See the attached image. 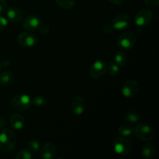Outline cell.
I'll return each instance as SVG.
<instances>
[{
	"instance_id": "1",
	"label": "cell",
	"mask_w": 159,
	"mask_h": 159,
	"mask_svg": "<svg viewBox=\"0 0 159 159\" xmlns=\"http://www.w3.org/2000/svg\"><path fill=\"white\" fill-rule=\"evenodd\" d=\"M16 146V136L12 130L4 128L0 132V149L3 152H11Z\"/></svg>"
},
{
	"instance_id": "2",
	"label": "cell",
	"mask_w": 159,
	"mask_h": 159,
	"mask_svg": "<svg viewBox=\"0 0 159 159\" xmlns=\"http://www.w3.org/2000/svg\"><path fill=\"white\" fill-rule=\"evenodd\" d=\"M11 105L16 110L24 112L29 110L32 105L31 98L26 94H17L12 97Z\"/></svg>"
},
{
	"instance_id": "3",
	"label": "cell",
	"mask_w": 159,
	"mask_h": 159,
	"mask_svg": "<svg viewBox=\"0 0 159 159\" xmlns=\"http://www.w3.org/2000/svg\"><path fill=\"white\" fill-rule=\"evenodd\" d=\"M134 136L143 141H150L154 138L155 132L148 124H139L134 128Z\"/></svg>"
},
{
	"instance_id": "4",
	"label": "cell",
	"mask_w": 159,
	"mask_h": 159,
	"mask_svg": "<svg viewBox=\"0 0 159 159\" xmlns=\"http://www.w3.org/2000/svg\"><path fill=\"white\" fill-rule=\"evenodd\" d=\"M137 37L134 33L131 31H125L118 37L116 44L122 50H129L134 46Z\"/></svg>"
},
{
	"instance_id": "5",
	"label": "cell",
	"mask_w": 159,
	"mask_h": 159,
	"mask_svg": "<svg viewBox=\"0 0 159 159\" xmlns=\"http://www.w3.org/2000/svg\"><path fill=\"white\" fill-rule=\"evenodd\" d=\"M113 149L117 155L126 156L131 151V144L127 138L118 137L113 141Z\"/></svg>"
},
{
	"instance_id": "6",
	"label": "cell",
	"mask_w": 159,
	"mask_h": 159,
	"mask_svg": "<svg viewBox=\"0 0 159 159\" xmlns=\"http://www.w3.org/2000/svg\"><path fill=\"white\" fill-rule=\"evenodd\" d=\"M140 89V84L135 79L127 80L122 87V95L125 98L131 99L136 96Z\"/></svg>"
},
{
	"instance_id": "7",
	"label": "cell",
	"mask_w": 159,
	"mask_h": 159,
	"mask_svg": "<svg viewBox=\"0 0 159 159\" xmlns=\"http://www.w3.org/2000/svg\"><path fill=\"white\" fill-rule=\"evenodd\" d=\"M153 18V13L149 9H142L134 16V22L139 27L148 26Z\"/></svg>"
},
{
	"instance_id": "8",
	"label": "cell",
	"mask_w": 159,
	"mask_h": 159,
	"mask_svg": "<svg viewBox=\"0 0 159 159\" xmlns=\"http://www.w3.org/2000/svg\"><path fill=\"white\" fill-rule=\"evenodd\" d=\"M107 71V64L104 61L98 60L94 62L89 70V75L93 79H99Z\"/></svg>"
},
{
	"instance_id": "9",
	"label": "cell",
	"mask_w": 159,
	"mask_h": 159,
	"mask_svg": "<svg viewBox=\"0 0 159 159\" xmlns=\"http://www.w3.org/2000/svg\"><path fill=\"white\" fill-rule=\"evenodd\" d=\"M41 24V20L35 15L28 16L23 21V28L29 32H34L38 30Z\"/></svg>"
},
{
	"instance_id": "10",
	"label": "cell",
	"mask_w": 159,
	"mask_h": 159,
	"mask_svg": "<svg viewBox=\"0 0 159 159\" xmlns=\"http://www.w3.org/2000/svg\"><path fill=\"white\" fill-rule=\"evenodd\" d=\"M130 19L126 14H119L113 18L112 26L116 30H123L130 26Z\"/></svg>"
},
{
	"instance_id": "11",
	"label": "cell",
	"mask_w": 159,
	"mask_h": 159,
	"mask_svg": "<svg viewBox=\"0 0 159 159\" xmlns=\"http://www.w3.org/2000/svg\"><path fill=\"white\" fill-rule=\"evenodd\" d=\"M85 106L86 102L82 96H75L71 101V111L75 116H81L85 112Z\"/></svg>"
},
{
	"instance_id": "12",
	"label": "cell",
	"mask_w": 159,
	"mask_h": 159,
	"mask_svg": "<svg viewBox=\"0 0 159 159\" xmlns=\"http://www.w3.org/2000/svg\"><path fill=\"white\" fill-rule=\"evenodd\" d=\"M17 40L22 47L26 48H32L37 43V37L30 32L21 33L18 36Z\"/></svg>"
},
{
	"instance_id": "13",
	"label": "cell",
	"mask_w": 159,
	"mask_h": 159,
	"mask_svg": "<svg viewBox=\"0 0 159 159\" xmlns=\"http://www.w3.org/2000/svg\"><path fill=\"white\" fill-rule=\"evenodd\" d=\"M56 152H57V148L55 144L51 141H49L43 144L42 148L40 149V155L42 158L52 159L55 156Z\"/></svg>"
},
{
	"instance_id": "14",
	"label": "cell",
	"mask_w": 159,
	"mask_h": 159,
	"mask_svg": "<svg viewBox=\"0 0 159 159\" xmlns=\"http://www.w3.org/2000/svg\"><path fill=\"white\" fill-rule=\"evenodd\" d=\"M6 16L8 20L12 23H19L23 20V13L20 9L18 7L12 6L9 9H6Z\"/></svg>"
},
{
	"instance_id": "15",
	"label": "cell",
	"mask_w": 159,
	"mask_h": 159,
	"mask_svg": "<svg viewBox=\"0 0 159 159\" xmlns=\"http://www.w3.org/2000/svg\"><path fill=\"white\" fill-rule=\"evenodd\" d=\"M9 124L12 130H20L25 125V120L23 116L19 113H13L9 118Z\"/></svg>"
},
{
	"instance_id": "16",
	"label": "cell",
	"mask_w": 159,
	"mask_h": 159,
	"mask_svg": "<svg viewBox=\"0 0 159 159\" xmlns=\"http://www.w3.org/2000/svg\"><path fill=\"white\" fill-rule=\"evenodd\" d=\"M14 82V75L10 71H3L0 74V82L2 85L9 86Z\"/></svg>"
},
{
	"instance_id": "17",
	"label": "cell",
	"mask_w": 159,
	"mask_h": 159,
	"mask_svg": "<svg viewBox=\"0 0 159 159\" xmlns=\"http://www.w3.org/2000/svg\"><path fill=\"white\" fill-rule=\"evenodd\" d=\"M156 153V149L152 144H146L141 148V155L146 159H151L153 158Z\"/></svg>"
},
{
	"instance_id": "18",
	"label": "cell",
	"mask_w": 159,
	"mask_h": 159,
	"mask_svg": "<svg viewBox=\"0 0 159 159\" xmlns=\"http://www.w3.org/2000/svg\"><path fill=\"white\" fill-rule=\"evenodd\" d=\"M118 133L125 138L134 136V128L129 124H122L118 127Z\"/></svg>"
},
{
	"instance_id": "19",
	"label": "cell",
	"mask_w": 159,
	"mask_h": 159,
	"mask_svg": "<svg viewBox=\"0 0 159 159\" xmlns=\"http://www.w3.org/2000/svg\"><path fill=\"white\" fill-rule=\"evenodd\" d=\"M120 68L121 67H120L115 62L114 60L110 61L109 65H107V71L108 73L111 76H117L118 75L120 72Z\"/></svg>"
},
{
	"instance_id": "20",
	"label": "cell",
	"mask_w": 159,
	"mask_h": 159,
	"mask_svg": "<svg viewBox=\"0 0 159 159\" xmlns=\"http://www.w3.org/2000/svg\"><path fill=\"white\" fill-rule=\"evenodd\" d=\"M114 61L120 67H124L127 63V56L123 51H118L115 54Z\"/></svg>"
},
{
	"instance_id": "21",
	"label": "cell",
	"mask_w": 159,
	"mask_h": 159,
	"mask_svg": "<svg viewBox=\"0 0 159 159\" xmlns=\"http://www.w3.org/2000/svg\"><path fill=\"white\" fill-rule=\"evenodd\" d=\"M124 120L130 124H137L141 120V116L136 112H128L124 115Z\"/></svg>"
},
{
	"instance_id": "22",
	"label": "cell",
	"mask_w": 159,
	"mask_h": 159,
	"mask_svg": "<svg viewBox=\"0 0 159 159\" xmlns=\"http://www.w3.org/2000/svg\"><path fill=\"white\" fill-rule=\"evenodd\" d=\"M60 7L64 9H71L75 3V0H55Z\"/></svg>"
},
{
	"instance_id": "23",
	"label": "cell",
	"mask_w": 159,
	"mask_h": 159,
	"mask_svg": "<svg viewBox=\"0 0 159 159\" xmlns=\"http://www.w3.org/2000/svg\"><path fill=\"white\" fill-rule=\"evenodd\" d=\"M33 153L29 149H21L16 155V159H32Z\"/></svg>"
},
{
	"instance_id": "24",
	"label": "cell",
	"mask_w": 159,
	"mask_h": 159,
	"mask_svg": "<svg viewBox=\"0 0 159 159\" xmlns=\"http://www.w3.org/2000/svg\"><path fill=\"white\" fill-rule=\"evenodd\" d=\"M40 143L37 140H30L27 143V148L32 153H37L40 150Z\"/></svg>"
},
{
	"instance_id": "25",
	"label": "cell",
	"mask_w": 159,
	"mask_h": 159,
	"mask_svg": "<svg viewBox=\"0 0 159 159\" xmlns=\"http://www.w3.org/2000/svg\"><path fill=\"white\" fill-rule=\"evenodd\" d=\"M33 105H35L37 107H43L46 104V99L42 96H37L34 98L31 99Z\"/></svg>"
},
{
	"instance_id": "26",
	"label": "cell",
	"mask_w": 159,
	"mask_h": 159,
	"mask_svg": "<svg viewBox=\"0 0 159 159\" xmlns=\"http://www.w3.org/2000/svg\"><path fill=\"white\" fill-rule=\"evenodd\" d=\"M113 26H112V24H110V23H105V24L102 26V31L107 34H110V33L113 31Z\"/></svg>"
},
{
	"instance_id": "27",
	"label": "cell",
	"mask_w": 159,
	"mask_h": 159,
	"mask_svg": "<svg viewBox=\"0 0 159 159\" xmlns=\"http://www.w3.org/2000/svg\"><path fill=\"white\" fill-rule=\"evenodd\" d=\"M8 26V20L3 16H0V30L6 29Z\"/></svg>"
},
{
	"instance_id": "28",
	"label": "cell",
	"mask_w": 159,
	"mask_h": 159,
	"mask_svg": "<svg viewBox=\"0 0 159 159\" xmlns=\"http://www.w3.org/2000/svg\"><path fill=\"white\" fill-rule=\"evenodd\" d=\"M8 7L7 2L6 0H0V15L4 13Z\"/></svg>"
},
{
	"instance_id": "29",
	"label": "cell",
	"mask_w": 159,
	"mask_h": 159,
	"mask_svg": "<svg viewBox=\"0 0 159 159\" xmlns=\"http://www.w3.org/2000/svg\"><path fill=\"white\" fill-rule=\"evenodd\" d=\"M144 3L150 7H156L159 4V0H144Z\"/></svg>"
},
{
	"instance_id": "30",
	"label": "cell",
	"mask_w": 159,
	"mask_h": 159,
	"mask_svg": "<svg viewBox=\"0 0 159 159\" xmlns=\"http://www.w3.org/2000/svg\"><path fill=\"white\" fill-rule=\"evenodd\" d=\"M39 30H40V32L42 33L43 34L46 35L48 34V33L50 32V29H49V26H48L47 25H40V26L39 27Z\"/></svg>"
},
{
	"instance_id": "31",
	"label": "cell",
	"mask_w": 159,
	"mask_h": 159,
	"mask_svg": "<svg viewBox=\"0 0 159 159\" xmlns=\"http://www.w3.org/2000/svg\"><path fill=\"white\" fill-rule=\"evenodd\" d=\"M108 1L113 5H120L124 2V0H108Z\"/></svg>"
},
{
	"instance_id": "32",
	"label": "cell",
	"mask_w": 159,
	"mask_h": 159,
	"mask_svg": "<svg viewBox=\"0 0 159 159\" xmlns=\"http://www.w3.org/2000/svg\"><path fill=\"white\" fill-rule=\"evenodd\" d=\"M1 65H2V68H8V67L10 66V63H9V61H8L1 62Z\"/></svg>"
},
{
	"instance_id": "33",
	"label": "cell",
	"mask_w": 159,
	"mask_h": 159,
	"mask_svg": "<svg viewBox=\"0 0 159 159\" xmlns=\"http://www.w3.org/2000/svg\"><path fill=\"white\" fill-rule=\"evenodd\" d=\"M2 69V65H1V62H0V71H1Z\"/></svg>"
}]
</instances>
